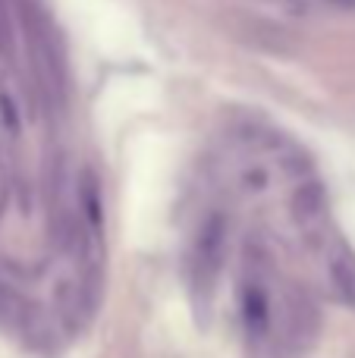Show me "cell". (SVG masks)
I'll return each mask as SVG.
<instances>
[{
    "label": "cell",
    "mask_w": 355,
    "mask_h": 358,
    "mask_svg": "<svg viewBox=\"0 0 355 358\" xmlns=\"http://www.w3.org/2000/svg\"><path fill=\"white\" fill-rule=\"evenodd\" d=\"M239 315H242V330L249 346L261 349L274 336V299H270L268 280L258 273L255 264L249 267L242 286H239Z\"/></svg>",
    "instance_id": "6da1fadb"
},
{
    "label": "cell",
    "mask_w": 355,
    "mask_h": 358,
    "mask_svg": "<svg viewBox=\"0 0 355 358\" xmlns=\"http://www.w3.org/2000/svg\"><path fill=\"white\" fill-rule=\"evenodd\" d=\"M224 255H226V223L224 217H208V223L201 227L198 242H195V264H192V277H195V292L201 299H211L214 286H217L220 267H224Z\"/></svg>",
    "instance_id": "7a4b0ae2"
},
{
    "label": "cell",
    "mask_w": 355,
    "mask_h": 358,
    "mask_svg": "<svg viewBox=\"0 0 355 358\" xmlns=\"http://www.w3.org/2000/svg\"><path fill=\"white\" fill-rule=\"evenodd\" d=\"M324 208H327V195L321 182H305L296 189L293 195V217L299 227H314L324 220Z\"/></svg>",
    "instance_id": "3957f363"
}]
</instances>
